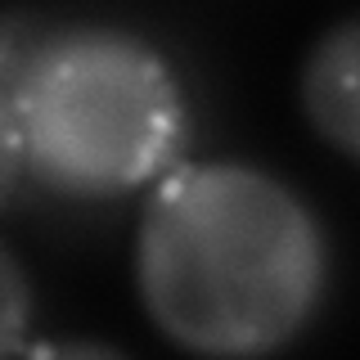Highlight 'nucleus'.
I'll use <instances>...</instances> for the list:
<instances>
[{
	"instance_id": "4",
	"label": "nucleus",
	"mask_w": 360,
	"mask_h": 360,
	"mask_svg": "<svg viewBox=\"0 0 360 360\" xmlns=\"http://www.w3.org/2000/svg\"><path fill=\"white\" fill-rule=\"evenodd\" d=\"M18 333H22V279L14 257H5V338H0V347L18 352Z\"/></svg>"
},
{
	"instance_id": "1",
	"label": "nucleus",
	"mask_w": 360,
	"mask_h": 360,
	"mask_svg": "<svg viewBox=\"0 0 360 360\" xmlns=\"http://www.w3.org/2000/svg\"><path fill=\"white\" fill-rule=\"evenodd\" d=\"M324 234L284 180L248 162L172 167L135 239L140 302L167 342L198 356L284 347L324 297Z\"/></svg>"
},
{
	"instance_id": "3",
	"label": "nucleus",
	"mask_w": 360,
	"mask_h": 360,
	"mask_svg": "<svg viewBox=\"0 0 360 360\" xmlns=\"http://www.w3.org/2000/svg\"><path fill=\"white\" fill-rule=\"evenodd\" d=\"M302 108L315 135L360 162V18H347L315 41L302 68Z\"/></svg>"
},
{
	"instance_id": "2",
	"label": "nucleus",
	"mask_w": 360,
	"mask_h": 360,
	"mask_svg": "<svg viewBox=\"0 0 360 360\" xmlns=\"http://www.w3.org/2000/svg\"><path fill=\"white\" fill-rule=\"evenodd\" d=\"M5 189L27 167L63 198H117L162 180L185 140V99L153 45L112 27H72L0 59Z\"/></svg>"
}]
</instances>
